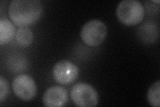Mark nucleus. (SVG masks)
<instances>
[{
	"label": "nucleus",
	"instance_id": "1",
	"mask_svg": "<svg viewBox=\"0 0 160 107\" xmlns=\"http://www.w3.org/2000/svg\"><path fill=\"white\" fill-rule=\"evenodd\" d=\"M43 6L39 0H13L9 5L10 19L18 27L28 26L41 18Z\"/></svg>",
	"mask_w": 160,
	"mask_h": 107
},
{
	"label": "nucleus",
	"instance_id": "2",
	"mask_svg": "<svg viewBox=\"0 0 160 107\" xmlns=\"http://www.w3.org/2000/svg\"><path fill=\"white\" fill-rule=\"evenodd\" d=\"M119 21L126 25H135L141 22L145 16L142 3L137 0H123L116 9Z\"/></svg>",
	"mask_w": 160,
	"mask_h": 107
},
{
	"label": "nucleus",
	"instance_id": "3",
	"mask_svg": "<svg viewBox=\"0 0 160 107\" xmlns=\"http://www.w3.org/2000/svg\"><path fill=\"white\" fill-rule=\"evenodd\" d=\"M107 34V26L102 20L92 19L83 25L80 37L85 44L96 47L103 42Z\"/></svg>",
	"mask_w": 160,
	"mask_h": 107
},
{
	"label": "nucleus",
	"instance_id": "4",
	"mask_svg": "<svg viewBox=\"0 0 160 107\" xmlns=\"http://www.w3.org/2000/svg\"><path fill=\"white\" fill-rule=\"evenodd\" d=\"M73 103L80 107L96 106L99 101L97 90L92 85L85 83L75 84L70 92Z\"/></svg>",
	"mask_w": 160,
	"mask_h": 107
},
{
	"label": "nucleus",
	"instance_id": "5",
	"mask_svg": "<svg viewBox=\"0 0 160 107\" xmlns=\"http://www.w3.org/2000/svg\"><path fill=\"white\" fill-rule=\"evenodd\" d=\"M12 89L15 95L24 101L33 99L37 93V86L34 80L26 74L15 77L12 82Z\"/></svg>",
	"mask_w": 160,
	"mask_h": 107
},
{
	"label": "nucleus",
	"instance_id": "6",
	"mask_svg": "<svg viewBox=\"0 0 160 107\" xmlns=\"http://www.w3.org/2000/svg\"><path fill=\"white\" fill-rule=\"evenodd\" d=\"M79 76L78 66L68 60H62L53 68V78L59 84H69L73 83Z\"/></svg>",
	"mask_w": 160,
	"mask_h": 107
},
{
	"label": "nucleus",
	"instance_id": "7",
	"mask_svg": "<svg viewBox=\"0 0 160 107\" xmlns=\"http://www.w3.org/2000/svg\"><path fill=\"white\" fill-rule=\"evenodd\" d=\"M42 100L43 104L48 107L63 106L68 100V93L62 86H53L45 92Z\"/></svg>",
	"mask_w": 160,
	"mask_h": 107
},
{
	"label": "nucleus",
	"instance_id": "8",
	"mask_svg": "<svg viewBox=\"0 0 160 107\" xmlns=\"http://www.w3.org/2000/svg\"><path fill=\"white\" fill-rule=\"evenodd\" d=\"M16 29L13 23L6 18L0 19V45L9 43L13 38Z\"/></svg>",
	"mask_w": 160,
	"mask_h": 107
},
{
	"label": "nucleus",
	"instance_id": "9",
	"mask_svg": "<svg viewBox=\"0 0 160 107\" xmlns=\"http://www.w3.org/2000/svg\"><path fill=\"white\" fill-rule=\"evenodd\" d=\"M17 43L22 47H28L33 40V34L28 26L19 27L16 33Z\"/></svg>",
	"mask_w": 160,
	"mask_h": 107
},
{
	"label": "nucleus",
	"instance_id": "10",
	"mask_svg": "<svg viewBox=\"0 0 160 107\" xmlns=\"http://www.w3.org/2000/svg\"><path fill=\"white\" fill-rule=\"evenodd\" d=\"M147 99L149 104L153 107L160 106V83L157 81L148 89Z\"/></svg>",
	"mask_w": 160,
	"mask_h": 107
},
{
	"label": "nucleus",
	"instance_id": "11",
	"mask_svg": "<svg viewBox=\"0 0 160 107\" xmlns=\"http://www.w3.org/2000/svg\"><path fill=\"white\" fill-rule=\"evenodd\" d=\"M9 93V83L3 76H0V102L6 99Z\"/></svg>",
	"mask_w": 160,
	"mask_h": 107
}]
</instances>
